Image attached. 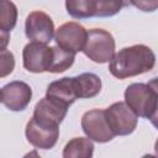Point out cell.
<instances>
[{
	"label": "cell",
	"mask_w": 158,
	"mask_h": 158,
	"mask_svg": "<svg viewBox=\"0 0 158 158\" xmlns=\"http://www.w3.org/2000/svg\"><path fill=\"white\" fill-rule=\"evenodd\" d=\"M156 64L154 52L144 44H133L120 49L109 64L110 73L117 79H126L151 72Z\"/></svg>",
	"instance_id": "obj_1"
},
{
	"label": "cell",
	"mask_w": 158,
	"mask_h": 158,
	"mask_svg": "<svg viewBox=\"0 0 158 158\" xmlns=\"http://www.w3.org/2000/svg\"><path fill=\"white\" fill-rule=\"evenodd\" d=\"M157 80L148 83H132L125 90V102L136 114V116L149 118L154 123L157 117Z\"/></svg>",
	"instance_id": "obj_2"
},
{
	"label": "cell",
	"mask_w": 158,
	"mask_h": 158,
	"mask_svg": "<svg viewBox=\"0 0 158 158\" xmlns=\"http://www.w3.org/2000/svg\"><path fill=\"white\" fill-rule=\"evenodd\" d=\"M81 52L95 63H107L115 54V40L106 30H89L86 31V38Z\"/></svg>",
	"instance_id": "obj_3"
},
{
	"label": "cell",
	"mask_w": 158,
	"mask_h": 158,
	"mask_svg": "<svg viewBox=\"0 0 158 158\" xmlns=\"http://www.w3.org/2000/svg\"><path fill=\"white\" fill-rule=\"evenodd\" d=\"M25 135L27 141L38 149H51L59 137V125L33 117L27 122Z\"/></svg>",
	"instance_id": "obj_4"
},
{
	"label": "cell",
	"mask_w": 158,
	"mask_h": 158,
	"mask_svg": "<svg viewBox=\"0 0 158 158\" xmlns=\"http://www.w3.org/2000/svg\"><path fill=\"white\" fill-rule=\"evenodd\" d=\"M104 111L107 125L115 136H127L136 130L138 116H136L125 101L114 102Z\"/></svg>",
	"instance_id": "obj_5"
},
{
	"label": "cell",
	"mask_w": 158,
	"mask_h": 158,
	"mask_svg": "<svg viewBox=\"0 0 158 158\" xmlns=\"http://www.w3.org/2000/svg\"><path fill=\"white\" fill-rule=\"evenodd\" d=\"M81 128L88 138L99 143L109 142L115 137L107 125L105 111L101 109L86 111L81 117Z\"/></svg>",
	"instance_id": "obj_6"
},
{
	"label": "cell",
	"mask_w": 158,
	"mask_h": 158,
	"mask_svg": "<svg viewBox=\"0 0 158 158\" xmlns=\"http://www.w3.org/2000/svg\"><path fill=\"white\" fill-rule=\"evenodd\" d=\"M26 37L35 42L49 43L54 36V23L43 11H32L25 21Z\"/></svg>",
	"instance_id": "obj_7"
},
{
	"label": "cell",
	"mask_w": 158,
	"mask_h": 158,
	"mask_svg": "<svg viewBox=\"0 0 158 158\" xmlns=\"http://www.w3.org/2000/svg\"><path fill=\"white\" fill-rule=\"evenodd\" d=\"M51 51L52 47H48L47 43L35 41L27 43L22 51V62L25 69L31 73L47 72L51 59Z\"/></svg>",
	"instance_id": "obj_8"
},
{
	"label": "cell",
	"mask_w": 158,
	"mask_h": 158,
	"mask_svg": "<svg viewBox=\"0 0 158 158\" xmlns=\"http://www.w3.org/2000/svg\"><path fill=\"white\" fill-rule=\"evenodd\" d=\"M85 38H86V30L81 25L74 21L60 25L54 33V41L57 46L72 51L74 53H78L83 49Z\"/></svg>",
	"instance_id": "obj_9"
},
{
	"label": "cell",
	"mask_w": 158,
	"mask_h": 158,
	"mask_svg": "<svg viewBox=\"0 0 158 158\" xmlns=\"http://www.w3.org/2000/svg\"><path fill=\"white\" fill-rule=\"evenodd\" d=\"M1 96L4 105L11 111H23L32 99V89L25 81L15 80L2 86Z\"/></svg>",
	"instance_id": "obj_10"
},
{
	"label": "cell",
	"mask_w": 158,
	"mask_h": 158,
	"mask_svg": "<svg viewBox=\"0 0 158 158\" xmlns=\"http://www.w3.org/2000/svg\"><path fill=\"white\" fill-rule=\"evenodd\" d=\"M46 96L69 107L78 99L74 88V79L65 77L52 81L46 90Z\"/></svg>",
	"instance_id": "obj_11"
},
{
	"label": "cell",
	"mask_w": 158,
	"mask_h": 158,
	"mask_svg": "<svg viewBox=\"0 0 158 158\" xmlns=\"http://www.w3.org/2000/svg\"><path fill=\"white\" fill-rule=\"evenodd\" d=\"M68 107L44 96L43 99H41L33 110V117L48 121V122H53L57 125H60V122L64 120L65 115H67Z\"/></svg>",
	"instance_id": "obj_12"
},
{
	"label": "cell",
	"mask_w": 158,
	"mask_h": 158,
	"mask_svg": "<svg viewBox=\"0 0 158 158\" xmlns=\"http://www.w3.org/2000/svg\"><path fill=\"white\" fill-rule=\"evenodd\" d=\"M73 79L78 99H91L101 90V79L94 73H83Z\"/></svg>",
	"instance_id": "obj_13"
},
{
	"label": "cell",
	"mask_w": 158,
	"mask_h": 158,
	"mask_svg": "<svg viewBox=\"0 0 158 158\" xmlns=\"http://www.w3.org/2000/svg\"><path fill=\"white\" fill-rule=\"evenodd\" d=\"M75 59V53L68 49H64L59 46L52 47L51 59L47 72L49 73H63L69 69Z\"/></svg>",
	"instance_id": "obj_14"
},
{
	"label": "cell",
	"mask_w": 158,
	"mask_h": 158,
	"mask_svg": "<svg viewBox=\"0 0 158 158\" xmlns=\"http://www.w3.org/2000/svg\"><path fill=\"white\" fill-rule=\"evenodd\" d=\"M93 153L94 143L86 137H75L70 139L63 149L64 158H90Z\"/></svg>",
	"instance_id": "obj_15"
},
{
	"label": "cell",
	"mask_w": 158,
	"mask_h": 158,
	"mask_svg": "<svg viewBox=\"0 0 158 158\" xmlns=\"http://www.w3.org/2000/svg\"><path fill=\"white\" fill-rule=\"evenodd\" d=\"M94 17H111L130 5V0H90Z\"/></svg>",
	"instance_id": "obj_16"
},
{
	"label": "cell",
	"mask_w": 158,
	"mask_h": 158,
	"mask_svg": "<svg viewBox=\"0 0 158 158\" xmlns=\"http://www.w3.org/2000/svg\"><path fill=\"white\" fill-rule=\"evenodd\" d=\"M17 22V7L10 0H0V28L10 32Z\"/></svg>",
	"instance_id": "obj_17"
},
{
	"label": "cell",
	"mask_w": 158,
	"mask_h": 158,
	"mask_svg": "<svg viewBox=\"0 0 158 158\" xmlns=\"http://www.w3.org/2000/svg\"><path fill=\"white\" fill-rule=\"evenodd\" d=\"M67 12L74 19L94 17V11L90 0H65Z\"/></svg>",
	"instance_id": "obj_18"
},
{
	"label": "cell",
	"mask_w": 158,
	"mask_h": 158,
	"mask_svg": "<svg viewBox=\"0 0 158 158\" xmlns=\"http://www.w3.org/2000/svg\"><path fill=\"white\" fill-rule=\"evenodd\" d=\"M15 57L9 49L0 51V78H5L14 72Z\"/></svg>",
	"instance_id": "obj_19"
},
{
	"label": "cell",
	"mask_w": 158,
	"mask_h": 158,
	"mask_svg": "<svg viewBox=\"0 0 158 158\" xmlns=\"http://www.w3.org/2000/svg\"><path fill=\"white\" fill-rule=\"evenodd\" d=\"M130 4L144 12H153L158 7V0H130Z\"/></svg>",
	"instance_id": "obj_20"
},
{
	"label": "cell",
	"mask_w": 158,
	"mask_h": 158,
	"mask_svg": "<svg viewBox=\"0 0 158 158\" xmlns=\"http://www.w3.org/2000/svg\"><path fill=\"white\" fill-rule=\"evenodd\" d=\"M9 42H10V35H9V32L5 31V30H2V28H0V51L6 49Z\"/></svg>",
	"instance_id": "obj_21"
},
{
	"label": "cell",
	"mask_w": 158,
	"mask_h": 158,
	"mask_svg": "<svg viewBox=\"0 0 158 158\" xmlns=\"http://www.w3.org/2000/svg\"><path fill=\"white\" fill-rule=\"evenodd\" d=\"M2 101V96H1V89H0V102Z\"/></svg>",
	"instance_id": "obj_22"
}]
</instances>
